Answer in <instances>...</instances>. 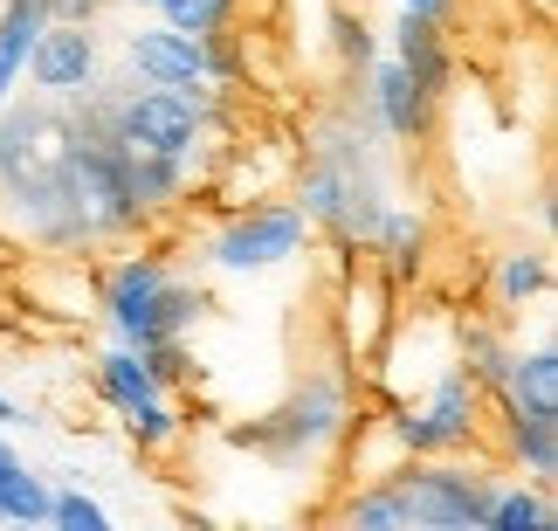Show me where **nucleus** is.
<instances>
[{
	"label": "nucleus",
	"instance_id": "nucleus-16",
	"mask_svg": "<svg viewBox=\"0 0 558 531\" xmlns=\"http://www.w3.org/2000/svg\"><path fill=\"white\" fill-rule=\"evenodd\" d=\"M97 394H104V408L124 414V408H138V400H153V394H166V387L153 379V366L138 359V346H124V338H118V346L97 359Z\"/></svg>",
	"mask_w": 558,
	"mask_h": 531
},
{
	"label": "nucleus",
	"instance_id": "nucleus-2",
	"mask_svg": "<svg viewBox=\"0 0 558 531\" xmlns=\"http://www.w3.org/2000/svg\"><path fill=\"white\" fill-rule=\"evenodd\" d=\"M296 207L311 215V228H331L338 242H373L386 201H379V180L366 173V138L311 145L304 173H296Z\"/></svg>",
	"mask_w": 558,
	"mask_h": 531
},
{
	"label": "nucleus",
	"instance_id": "nucleus-20",
	"mask_svg": "<svg viewBox=\"0 0 558 531\" xmlns=\"http://www.w3.org/2000/svg\"><path fill=\"white\" fill-rule=\"evenodd\" d=\"M345 524L359 531H407V504H400V483L379 476V483H359L345 497Z\"/></svg>",
	"mask_w": 558,
	"mask_h": 531
},
{
	"label": "nucleus",
	"instance_id": "nucleus-1",
	"mask_svg": "<svg viewBox=\"0 0 558 531\" xmlns=\"http://www.w3.org/2000/svg\"><path fill=\"white\" fill-rule=\"evenodd\" d=\"M97 311L111 317L124 346H145V338H186V325L207 311V297L201 283H180L159 256H124L97 276Z\"/></svg>",
	"mask_w": 558,
	"mask_h": 531
},
{
	"label": "nucleus",
	"instance_id": "nucleus-22",
	"mask_svg": "<svg viewBox=\"0 0 558 531\" xmlns=\"http://www.w3.org/2000/svg\"><path fill=\"white\" fill-rule=\"evenodd\" d=\"M49 497L56 491L28 470V462H21V470L0 483V518H8V524H49Z\"/></svg>",
	"mask_w": 558,
	"mask_h": 531
},
{
	"label": "nucleus",
	"instance_id": "nucleus-27",
	"mask_svg": "<svg viewBox=\"0 0 558 531\" xmlns=\"http://www.w3.org/2000/svg\"><path fill=\"white\" fill-rule=\"evenodd\" d=\"M111 0H49V21H76V28H97V14Z\"/></svg>",
	"mask_w": 558,
	"mask_h": 531
},
{
	"label": "nucleus",
	"instance_id": "nucleus-30",
	"mask_svg": "<svg viewBox=\"0 0 558 531\" xmlns=\"http://www.w3.org/2000/svg\"><path fill=\"white\" fill-rule=\"evenodd\" d=\"M8 462H21V449H14V442H8V435H0V470H8Z\"/></svg>",
	"mask_w": 558,
	"mask_h": 531
},
{
	"label": "nucleus",
	"instance_id": "nucleus-5",
	"mask_svg": "<svg viewBox=\"0 0 558 531\" xmlns=\"http://www.w3.org/2000/svg\"><path fill=\"white\" fill-rule=\"evenodd\" d=\"M393 483H400L407 524H427V531H483L489 497H497L504 476L469 470V462H441V456H414V462H400V470H393Z\"/></svg>",
	"mask_w": 558,
	"mask_h": 531
},
{
	"label": "nucleus",
	"instance_id": "nucleus-14",
	"mask_svg": "<svg viewBox=\"0 0 558 531\" xmlns=\"http://www.w3.org/2000/svg\"><path fill=\"white\" fill-rule=\"evenodd\" d=\"M504 449H510V462H518L531 483H551L558 476V414L504 408Z\"/></svg>",
	"mask_w": 558,
	"mask_h": 531
},
{
	"label": "nucleus",
	"instance_id": "nucleus-18",
	"mask_svg": "<svg viewBox=\"0 0 558 531\" xmlns=\"http://www.w3.org/2000/svg\"><path fill=\"white\" fill-rule=\"evenodd\" d=\"M456 366L476 379L483 394H497V387H504V366H510V346H504V338L489 331V325L462 317V325H456Z\"/></svg>",
	"mask_w": 558,
	"mask_h": 531
},
{
	"label": "nucleus",
	"instance_id": "nucleus-13",
	"mask_svg": "<svg viewBox=\"0 0 558 531\" xmlns=\"http://www.w3.org/2000/svg\"><path fill=\"white\" fill-rule=\"evenodd\" d=\"M41 28H49V0H0V104L21 90V70H28Z\"/></svg>",
	"mask_w": 558,
	"mask_h": 531
},
{
	"label": "nucleus",
	"instance_id": "nucleus-9",
	"mask_svg": "<svg viewBox=\"0 0 558 531\" xmlns=\"http://www.w3.org/2000/svg\"><path fill=\"white\" fill-rule=\"evenodd\" d=\"M366 70H373V111H379V124H386L393 138H421L427 124H435V97H427L393 56H386V62L373 56Z\"/></svg>",
	"mask_w": 558,
	"mask_h": 531
},
{
	"label": "nucleus",
	"instance_id": "nucleus-17",
	"mask_svg": "<svg viewBox=\"0 0 558 531\" xmlns=\"http://www.w3.org/2000/svg\"><path fill=\"white\" fill-rule=\"evenodd\" d=\"M551 524H558L551 483H497L489 518H483V531H551Z\"/></svg>",
	"mask_w": 558,
	"mask_h": 531
},
{
	"label": "nucleus",
	"instance_id": "nucleus-26",
	"mask_svg": "<svg viewBox=\"0 0 558 531\" xmlns=\"http://www.w3.org/2000/svg\"><path fill=\"white\" fill-rule=\"evenodd\" d=\"M138 359L153 366L159 387H173V379H186V373H193V366H186V338H145Z\"/></svg>",
	"mask_w": 558,
	"mask_h": 531
},
{
	"label": "nucleus",
	"instance_id": "nucleus-10",
	"mask_svg": "<svg viewBox=\"0 0 558 531\" xmlns=\"http://www.w3.org/2000/svg\"><path fill=\"white\" fill-rule=\"evenodd\" d=\"M393 62H400V70L414 76L435 104L448 97V41H441V21L400 8V21H393Z\"/></svg>",
	"mask_w": 558,
	"mask_h": 531
},
{
	"label": "nucleus",
	"instance_id": "nucleus-4",
	"mask_svg": "<svg viewBox=\"0 0 558 531\" xmlns=\"http://www.w3.org/2000/svg\"><path fill=\"white\" fill-rule=\"evenodd\" d=\"M221 111L214 90H159L145 83L138 97H118V104H97V132H111L118 145L132 153H159V159H193L207 138V118Z\"/></svg>",
	"mask_w": 558,
	"mask_h": 531
},
{
	"label": "nucleus",
	"instance_id": "nucleus-7",
	"mask_svg": "<svg viewBox=\"0 0 558 531\" xmlns=\"http://www.w3.org/2000/svg\"><path fill=\"white\" fill-rule=\"evenodd\" d=\"M124 62H132L138 83H159V90H214V83L234 76V56L221 35H180L166 21L124 35Z\"/></svg>",
	"mask_w": 558,
	"mask_h": 531
},
{
	"label": "nucleus",
	"instance_id": "nucleus-25",
	"mask_svg": "<svg viewBox=\"0 0 558 531\" xmlns=\"http://www.w3.org/2000/svg\"><path fill=\"white\" fill-rule=\"evenodd\" d=\"M49 524H62V531H111V511H104L97 497H83V491H56L49 497Z\"/></svg>",
	"mask_w": 558,
	"mask_h": 531
},
{
	"label": "nucleus",
	"instance_id": "nucleus-31",
	"mask_svg": "<svg viewBox=\"0 0 558 531\" xmlns=\"http://www.w3.org/2000/svg\"><path fill=\"white\" fill-rule=\"evenodd\" d=\"M14 470H21V462H8V470H0V483H8V476H14ZM0 524H8V518H0Z\"/></svg>",
	"mask_w": 558,
	"mask_h": 531
},
{
	"label": "nucleus",
	"instance_id": "nucleus-11",
	"mask_svg": "<svg viewBox=\"0 0 558 531\" xmlns=\"http://www.w3.org/2000/svg\"><path fill=\"white\" fill-rule=\"evenodd\" d=\"M497 408H518V414H558V352H551V346L510 352L504 387H497Z\"/></svg>",
	"mask_w": 558,
	"mask_h": 531
},
{
	"label": "nucleus",
	"instance_id": "nucleus-23",
	"mask_svg": "<svg viewBox=\"0 0 558 531\" xmlns=\"http://www.w3.org/2000/svg\"><path fill=\"white\" fill-rule=\"evenodd\" d=\"M242 0H166L159 21L166 28H180V35H228V21Z\"/></svg>",
	"mask_w": 558,
	"mask_h": 531
},
{
	"label": "nucleus",
	"instance_id": "nucleus-3",
	"mask_svg": "<svg viewBox=\"0 0 558 531\" xmlns=\"http://www.w3.org/2000/svg\"><path fill=\"white\" fill-rule=\"evenodd\" d=\"M345 435H352V387H345V373H338V366H325V373H311L276 414L255 421L242 442H248V449H263L276 470H304V462L331 456Z\"/></svg>",
	"mask_w": 558,
	"mask_h": 531
},
{
	"label": "nucleus",
	"instance_id": "nucleus-6",
	"mask_svg": "<svg viewBox=\"0 0 558 531\" xmlns=\"http://www.w3.org/2000/svg\"><path fill=\"white\" fill-rule=\"evenodd\" d=\"M311 215L296 201H242L234 215L214 228L207 242V263L214 269H234V276H263L276 263H296L311 249Z\"/></svg>",
	"mask_w": 558,
	"mask_h": 531
},
{
	"label": "nucleus",
	"instance_id": "nucleus-12",
	"mask_svg": "<svg viewBox=\"0 0 558 531\" xmlns=\"http://www.w3.org/2000/svg\"><path fill=\"white\" fill-rule=\"evenodd\" d=\"M386 276L379 269H359L352 283H345V352L352 359H379V338H386V325H393V311H386Z\"/></svg>",
	"mask_w": 558,
	"mask_h": 531
},
{
	"label": "nucleus",
	"instance_id": "nucleus-32",
	"mask_svg": "<svg viewBox=\"0 0 558 531\" xmlns=\"http://www.w3.org/2000/svg\"><path fill=\"white\" fill-rule=\"evenodd\" d=\"M153 8H166V0H153Z\"/></svg>",
	"mask_w": 558,
	"mask_h": 531
},
{
	"label": "nucleus",
	"instance_id": "nucleus-19",
	"mask_svg": "<svg viewBox=\"0 0 558 531\" xmlns=\"http://www.w3.org/2000/svg\"><path fill=\"white\" fill-rule=\"evenodd\" d=\"M545 290H551V256H545V249H510V256L497 263V304L504 311L538 304Z\"/></svg>",
	"mask_w": 558,
	"mask_h": 531
},
{
	"label": "nucleus",
	"instance_id": "nucleus-8",
	"mask_svg": "<svg viewBox=\"0 0 558 531\" xmlns=\"http://www.w3.org/2000/svg\"><path fill=\"white\" fill-rule=\"evenodd\" d=\"M35 83L41 97H76L97 83V28H76V21H49V28L35 35L28 49V70H21Z\"/></svg>",
	"mask_w": 558,
	"mask_h": 531
},
{
	"label": "nucleus",
	"instance_id": "nucleus-15",
	"mask_svg": "<svg viewBox=\"0 0 558 531\" xmlns=\"http://www.w3.org/2000/svg\"><path fill=\"white\" fill-rule=\"evenodd\" d=\"M373 242H379V256H386V283H414L421 263H427V221L421 215H407V207H386L379 228H373Z\"/></svg>",
	"mask_w": 558,
	"mask_h": 531
},
{
	"label": "nucleus",
	"instance_id": "nucleus-24",
	"mask_svg": "<svg viewBox=\"0 0 558 531\" xmlns=\"http://www.w3.org/2000/svg\"><path fill=\"white\" fill-rule=\"evenodd\" d=\"M331 49H338V62H345V70H366V62L379 56V41H373V28H366V14L338 8V14H331Z\"/></svg>",
	"mask_w": 558,
	"mask_h": 531
},
{
	"label": "nucleus",
	"instance_id": "nucleus-21",
	"mask_svg": "<svg viewBox=\"0 0 558 531\" xmlns=\"http://www.w3.org/2000/svg\"><path fill=\"white\" fill-rule=\"evenodd\" d=\"M124 435L138 442L145 456H166L180 442V408L166 394H153V400H138V408H124Z\"/></svg>",
	"mask_w": 558,
	"mask_h": 531
},
{
	"label": "nucleus",
	"instance_id": "nucleus-29",
	"mask_svg": "<svg viewBox=\"0 0 558 531\" xmlns=\"http://www.w3.org/2000/svg\"><path fill=\"white\" fill-rule=\"evenodd\" d=\"M21 421H28V408H21V400H8V394H0V429H21Z\"/></svg>",
	"mask_w": 558,
	"mask_h": 531
},
{
	"label": "nucleus",
	"instance_id": "nucleus-28",
	"mask_svg": "<svg viewBox=\"0 0 558 531\" xmlns=\"http://www.w3.org/2000/svg\"><path fill=\"white\" fill-rule=\"evenodd\" d=\"M400 8H407V14H427V21H441L448 8H456V0H400Z\"/></svg>",
	"mask_w": 558,
	"mask_h": 531
}]
</instances>
